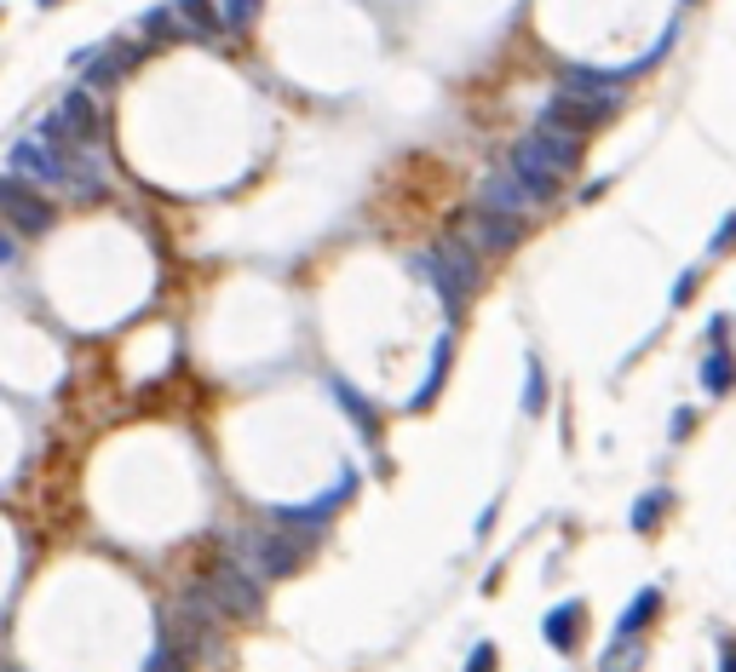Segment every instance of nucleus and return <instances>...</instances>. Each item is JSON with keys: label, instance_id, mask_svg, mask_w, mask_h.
<instances>
[{"label": "nucleus", "instance_id": "1", "mask_svg": "<svg viewBox=\"0 0 736 672\" xmlns=\"http://www.w3.org/2000/svg\"><path fill=\"white\" fill-rule=\"evenodd\" d=\"M12 178H24L29 190H64V196H105V167H98L93 150H75V145H47V138H24V145H12L7 155Z\"/></svg>", "mask_w": 736, "mask_h": 672}, {"label": "nucleus", "instance_id": "2", "mask_svg": "<svg viewBox=\"0 0 736 672\" xmlns=\"http://www.w3.org/2000/svg\"><path fill=\"white\" fill-rule=\"evenodd\" d=\"M311 540L317 535L271 518V528H231V535H224V558H231L236 569H248V575L265 586V581H289L305 563V552H311Z\"/></svg>", "mask_w": 736, "mask_h": 672}, {"label": "nucleus", "instance_id": "3", "mask_svg": "<svg viewBox=\"0 0 736 672\" xmlns=\"http://www.w3.org/2000/svg\"><path fill=\"white\" fill-rule=\"evenodd\" d=\"M501 167L513 173L529 196L552 201V190H559V178H564L569 167H581V138L536 127V133H524V138H518V145H513V155H506Z\"/></svg>", "mask_w": 736, "mask_h": 672}, {"label": "nucleus", "instance_id": "4", "mask_svg": "<svg viewBox=\"0 0 736 672\" xmlns=\"http://www.w3.org/2000/svg\"><path fill=\"white\" fill-rule=\"evenodd\" d=\"M415 276L432 282L449 311H466V299H473L478 282H483V259L473 253V241H466L461 231H443L432 248L415 259Z\"/></svg>", "mask_w": 736, "mask_h": 672}, {"label": "nucleus", "instance_id": "5", "mask_svg": "<svg viewBox=\"0 0 736 672\" xmlns=\"http://www.w3.org/2000/svg\"><path fill=\"white\" fill-rule=\"evenodd\" d=\"M201 593H208V603L224 621H254L259 603H265V586L248 575V569H236L231 558H219L208 575H201Z\"/></svg>", "mask_w": 736, "mask_h": 672}, {"label": "nucleus", "instance_id": "6", "mask_svg": "<svg viewBox=\"0 0 736 672\" xmlns=\"http://www.w3.org/2000/svg\"><path fill=\"white\" fill-rule=\"evenodd\" d=\"M616 110H622V98H576V92H552L547 104H541V127H547V133H569V138H587V133H599Z\"/></svg>", "mask_w": 736, "mask_h": 672}, {"label": "nucleus", "instance_id": "7", "mask_svg": "<svg viewBox=\"0 0 736 672\" xmlns=\"http://www.w3.org/2000/svg\"><path fill=\"white\" fill-rule=\"evenodd\" d=\"M35 138H47V145L93 150V138H98V104H93V92H87V87H81V92H64V104L40 121Z\"/></svg>", "mask_w": 736, "mask_h": 672}, {"label": "nucleus", "instance_id": "8", "mask_svg": "<svg viewBox=\"0 0 736 672\" xmlns=\"http://www.w3.org/2000/svg\"><path fill=\"white\" fill-rule=\"evenodd\" d=\"M478 208H483V213H495V219H506V224H518V231H524V224L536 219V213L547 208V201H541V196H529V190H524V185H518V178L506 173V167H495V173L483 178V190H478Z\"/></svg>", "mask_w": 736, "mask_h": 672}, {"label": "nucleus", "instance_id": "9", "mask_svg": "<svg viewBox=\"0 0 736 672\" xmlns=\"http://www.w3.org/2000/svg\"><path fill=\"white\" fill-rule=\"evenodd\" d=\"M138 47H127V40H115V47H93V52H75V64L87 70V92L93 87H115L121 75H133L138 70Z\"/></svg>", "mask_w": 736, "mask_h": 672}, {"label": "nucleus", "instance_id": "10", "mask_svg": "<svg viewBox=\"0 0 736 672\" xmlns=\"http://www.w3.org/2000/svg\"><path fill=\"white\" fill-rule=\"evenodd\" d=\"M0 213H7L17 231H47L52 224V208L40 201V190H29L24 178H12V173H0Z\"/></svg>", "mask_w": 736, "mask_h": 672}, {"label": "nucleus", "instance_id": "11", "mask_svg": "<svg viewBox=\"0 0 736 672\" xmlns=\"http://www.w3.org/2000/svg\"><path fill=\"white\" fill-rule=\"evenodd\" d=\"M581 621H587V603L581 598H569L559 609H547V621H541V638L559 649V656H569V649L581 644Z\"/></svg>", "mask_w": 736, "mask_h": 672}, {"label": "nucleus", "instance_id": "12", "mask_svg": "<svg viewBox=\"0 0 736 672\" xmlns=\"http://www.w3.org/2000/svg\"><path fill=\"white\" fill-rule=\"evenodd\" d=\"M461 236L473 241V253L483 259V253H501V248H513V241H518V224H506V219H495V213L473 208V231H461Z\"/></svg>", "mask_w": 736, "mask_h": 672}, {"label": "nucleus", "instance_id": "13", "mask_svg": "<svg viewBox=\"0 0 736 672\" xmlns=\"http://www.w3.org/2000/svg\"><path fill=\"white\" fill-rule=\"evenodd\" d=\"M168 24H173V35H196V40H213L219 35V17H213L208 0H173Z\"/></svg>", "mask_w": 736, "mask_h": 672}, {"label": "nucleus", "instance_id": "14", "mask_svg": "<svg viewBox=\"0 0 736 672\" xmlns=\"http://www.w3.org/2000/svg\"><path fill=\"white\" fill-rule=\"evenodd\" d=\"M449 351H455V334H438V345H432V369H426V379H420V391L408 397V409H432V397L443 391V379H449Z\"/></svg>", "mask_w": 736, "mask_h": 672}, {"label": "nucleus", "instance_id": "15", "mask_svg": "<svg viewBox=\"0 0 736 672\" xmlns=\"http://www.w3.org/2000/svg\"><path fill=\"white\" fill-rule=\"evenodd\" d=\"M657 609H662V586H645L639 598H633L627 609H622V621H616V638H639L650 621H657Z\"/></svg>", "mask_w": 736, "mask_h": 672}, {"label": "nucleus", "instance_id": "16", "mask_svg": "<svg viewBox=\"0 0 736 672\" xmlns=\"http://www.w3.org/2000/svg\"><path fill=\"white\" fill-rule=\"evenodd\" d=\"M334 402L345 414H352V425L368 437V443H380V420H375V409H368V402L357 397V385H345V379H334Z\"/></svg>", "mask_w": 736, "mask_h": 672}, {"label": "nucleus", "instance_id": "17", "mask_svg": "<svg viewBox=\"0 0 736 672\" xmlns=\"http://www.w3.org/2000/svg\"><path fill=\"white\" fill-rule=\"evenodd\" d=\"M213 17H219V35L231 29V35H248L254 29V17H259V0H208Z\"/></svg>", "mask_w": 736, "mask_h": 672}, {"label": "nucleus", "instance_id": "18", "mask_svg": "<svg viewBox=\"0 0 736 672\" xmlns=\"http://www.w3.org/2000/svg\"><path fill=\"white\" fill-rule=\"evenodd\" d=\"M599 672H645V644L639 638H616L599 656Z\"/></svg>", "mask_w": 736, "mask_h": 672}, {"label": "nucleus", "instance_id": "19", "mask_svg": "<svg viewBox=\"0 0 736 672\" xmlns=\"http://www.w3.org/2000/svg\"><path fill=\"white\" fill-rule=\"evenodd\" d=\"M667 506H673V495H667V488H650V495H639V500H633V528H639V535H650V528L662 523V512H667Z\"/></svg>", "mask_w": 736, "mask_h": 672}, {"label": "nucleus", "instance_id": "20", "mask_svg": "<svg viewBox=\"0 0 736 672\" xmlns=\"http://www.w3.org/2000/svg\"><path fill=\"white\" fill-rule=\"evenodd\" d=\"M702 385H708V397H725L731 391V345H713V351H708Z\"/></svg>", "mask_w": 736, "mask_h": 672}, {"label": "nucleus", "instance_id": "21", "mask_svg": "<svg viewBox=\"0 0 736 672\" xmlns=\"http://www.w3.org/2000/svg\"><path fill=\"white\" fill-rule=\"evenodd\" d=\"M547 409V379H541V362L529 357L524 362V414H541Z\"/></svg>", "mask_w": 736, "mask_h": 672}, {"label": "nucleus", "instance_id": "22", "mask_svg": "<svg viewBox=\"0 0 736 672\" xmlns=\"http://www.w3.org/2000/svg\"><path fill=\"white\" fill-rule=\"evenodd\" d=\"M145 672H191V661L173 649V638H161L156 649H150V661H145Z\"/></svg>", "mask_w": 736, "mask_h": 672}, {"label": "nucleus", "instance_id": "23", "mask_svg": "<svg viewBox=\"0 0 736 672\" xmlns=\"http://www.w3.org/2000/svg\"><path fill=\"white\" fill-rule=\"evenodd\" d=\"M466 672H495V644H473V656H466Z\"/></svg>", "mask_w": 736, "mask_h": 672}, {"label": "nucleus", "instance_id": "24", "mask_svg": "<svg viewBox=\"0 0 736 672\" xmlns=\"http://www.w3.org/2000/svg\"><path fill=\"white\" fill-rule=\"evenodd\" d=\"M690 294H697V271H685L679 282H673V304H690Z\"/></svg>", "mask_w": 736, "mask_h": 672}, {"label": "nucleus", "instance_id": "25", "mask_svg": "<svg viewBox=\"0 0 736 672\" xmlns=\"http://www.w3.org/2000/svg\"><path fill=\"white\" fill-rule=\"evenodd\" d=\"M690 432H697V414H690V409H679V414H673V443H685Z\"/></svg>", "mask_w": 736, "mask_h": 672}, {"label": "nucleus", "instance_id": "26", "mask_svg": "<svg viewBox=\"0 0 736 672\" xmlns=\"http://www.w3.org/2000/svg\"><path fill=\"white\" fill-rule=\"evenodd\" d=\"M731 231H736V213H725V219H720V231H713V253H725V241H731Z\"/></svg>", "mask_w": 736, "mask_h": 672}, {"label": "nucleus", "instance_id": "27", "mask_svg": "<svg viewBox=\"0 0 736 672\" xmlns=\"http://www.w3.org/2000/svg\"><path fill=\"white\" fill-rule=\"evenodd\" d=\"M725 334H731V316H713V322H708V339L725 345Z\"/></svg>", "mask_w": 736, "mask_h": 672}, {"label": "nucleus", "instance_id": "28", "mask_svg": "<svg viewBox=\"0 0 736 672\" xmlns=\"http://www.w3.org/2000/svg\"><path fill=\"white\" fill-rule=\"evenodd\" d=\"M720 672H736V661H731V638H720Z\"/></svg>", "mask_w": 736, "mask_h": 672}, {"label": "nucleus", "instance_id": "29", "mask_svg": "<svg viewBox=\"0 0 736 672\" xmlns=\"http://www.w3.org/2000/svg\"><path fill=\"white\" fill-rule=\"evenodd\" d=\"M0 264H12V236H0Z\"/></svg>", "mask_w": 736, "mask_h": 672}, {"label": "nucleus", "instance_id": "30", "mask_svg": "<svg viewBox=\"0 0 736 672\" xmlns=\"http://www.w3.org/2000/svg\"><path fill=\"white\" fill-rule=\"evenodd\" d=\"M40 7H64V0H40Z\"/></svg>", "mask_w": 736, "mask_h": 672}]
</instances>
